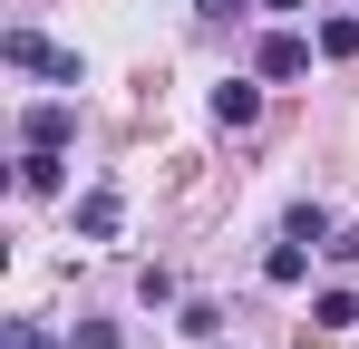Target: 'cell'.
I'll return each instance as SVG.
<instances>
[{
  "label": "cell",
  "instance_id": "obj_3",
  "mask_svg": "<svg viewBox=\"0 0 359 349\" xmlns=\"http://www.w3.org/2000/svg\"><path fill=\"white\" fill-rule=\"evenodd\" d=\"M117 224H126V194L117 184H88V194H78V233H88V242H117Z\"/></svg>",
  "mask_w": 359,
  "mask_h": 349
},
{
  "label": "cell",
  "instance_id": "obj_8",
  "mask_svg": "<svg viewBox=\"0 0 359 349\" xmlns=\"http://www.w3.org/2000/svg\"><path fill=\"white\" fill-rule=\"evenodd\" d=\"M311 330H359V291H320V301H311Z\"/></svg>",
  "mask_w": 359,
  "mask_h": 349
},
{
  "label": "cell",
  "instance_id": "obj_13",
  "mask_svg": "<svg viewBox=\"0 0 359 349\" xmlns=\"http://www.w3.org/2000/svg\"><path fill=\"white\" fill-rule=\"evenodd\" d=\"M10 349H59V340H49L39 320H10Z\"/></svg>",
  "mask_w": 359,
  "mask_h": 349
},
{
  "label": "cell",
  "instance_id": "obj_1",
  "mask_svg": "<svg viewBox=\"0 0 359 349\" xmlns=\"http://www.w3.org/2000/svg\"><path fill=\"white\" fill-rule=\"evenodd\" d=\"M0 58H10V68H39V78H59V88H88L78 49H49L39 29H10V39H0Z\"/></svg>",
  "mask_w": 359,
  "mask_h": 349
},
{
  "label": "cell",
  "instance_id": "obj_9",
  "mask_svg": "<svg viewBox=\"0 0 359 349\" xmlns=\"http://www.w3.org/2000/svg\"><path fill=\"white\" fill-rule=\"evenodd\" d=\"M282 233H292V242H311V252H320V242H330V204H292V214H282Z\"/></svg>",
  "mask_w": 359,
  "mask_h": 349
},
{
  "label": "cell",
  "instance_id": "obj_2",
  "mask_svg": "<svg viewBox=\"0 0 359 349\" xmlns=\"http://www.w3.org/2000/svg\"><path fill=\"white\" fill-rule=\"evenodd\" d=\"M252 78H272V88H282V78H311V39H301V29H262Z\"/></svg>",
  "mask_w": 359,
  "mask_h": 349
},
{
  "label": "cell",
  "instance_id": "obj_7",
  "mask_svg": "<svg viewBox=\"0 0 359 349\" xmlns=\"http://www.w3.org/2000/svg\"><path fill=\"white\" fill-rule=\"evenodd\" d=\"M252 116H262V88L252 78H224L214 88V126H252Z\"/></svg>",
  "mask_w": 359,
  "mask_h": 349
},
{
  "label": "cell",
  "instance_id": "obj_5",
  "mask_svg": "<svg viewBox=\"0 0 359 349\" xmlns=\"http://www.w3.org/2000/svg\"><path fill=\"white\" fill-rule=\"evenodd\" d=\"M262 282H272V291H301V282H311V242H292V233H282V242L262 252Z\"/></svg>",
  "mask_w": 359,
  "mask_h": 349
},
{
  "label": "cell",
  "instance_id": "obj_11",
  "mask_svg": "<svg viewBox=\"0 0 359 349\" xmlns=\"http://www.w3.org/2000/svg\"><path fill=\"white\" fill-rule=\"evenodd\" d=\"M175 330H184V340H214V330H224V310H214V301H184Z\"/></svg>",
  "mask_w": 359,
  "mask_h": 349
},
{
  "label": "cell",
  "instance_id": "obj_10",
  "mask_svg": "<svg viewBox=\"0 0 359 349\" xmlns=\"http://www.w3.org/2000/svg\"><path fill=\"white\" fill-rule=\"evenodd\" d=\"M320 58H359V20H320Z\"/></svg>",
  "mask_w": 359,
  "mask_h": 349
},
{
  "label": "cell",
  "instance_id": "obj_6",
  "mask_svg": "<svg viewBox=\"0 0 359 349\" xmlns=\"http://www.w3.org/2000/svg\"><path fill=\"white\" fill-rule=\"evenodd\" d=\"M68 184V156L59 146H29V156H20V194H59Z\"/></svg>",
  "mask_w": 359,
  "mask_h": 349
},
{
  "label": "cell",
  "instance_id": "obj_14",
  "mask_svg": "<svg viewBox=\"0 0 359 349\" xmlns=\"http://www.w3.org/2000/svg\"><path fill=\"white\" fill-rule=\"evenodd\" d=\"M262 10H301V0H262Z\"/></svg>",
  "mask_w": 359,
  "mask_h": 349
},
{
  "label": "cell",
  "instance_id": "obj_12",
  "mask_svg": "<svg viewBox=\"0 0 359 349\" xmlns=\"http://www.w3.org/2000/svg\"><path fill=\"white\" fill-rule=\"evenodd\" d=\"M78 349H117V320H78Z\"/></svg>",
  "mask_w": 359,
  "mask_h": 349
},
{
  "label": "cell",
  "instance_id": "obj_4",
  "mask_svg": "<svg viewBox=\"0 0 359 349\" xmlns=\"http://www.w3.org/2000/svg\"><path fill=\"white\" fill-rule=\"evenodd\" d=\"M68 136H78V107L68 97H39V107L20 116V146H68Z\"/></svg>",
  "mask_w": 359,
  "mask_h": 349
}]
</instances>
